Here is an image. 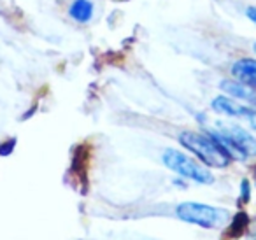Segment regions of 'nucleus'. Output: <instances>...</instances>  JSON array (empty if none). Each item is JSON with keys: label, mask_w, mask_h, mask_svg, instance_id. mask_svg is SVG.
I'll return each mask as SVG.
<instances>
[{"label": "nucleus", "mask_w": 256, "mask_h": 240, "mask_svg": "<svg viewBox=\"0 0 256 240\" xmlns=\"http://www.w3.org/2000/svg\"><path fill=\"white\" fill-rule=\"evenodd\" d=\"M179 142L188 151H192L206 166L224 168L230 163L228 152L210 137L209 134H196V132H182L179 135Z\"/></svg>", "instance_id": "nucleus-1"}, {"label": "nucleus", "mask_w": 256, "mask_h": 240, "mask_svg": "<svg viewBox=\"0 0 256 240\" xmlns=\"http://www.w3.org/2000/svg\"><path fill=\"white\" fill-rule=\"evenodd\" d=\"M178 218L202 228H221L230 221V212L226 208L212 207V205L184 202L178 207Z\"/></svg>", "instance_id": "nucleus-2"}, {"label": "nucleus", "mask_w": 256, "mask_h": 240, "mask_svg": "<svg viewBox=\"0 0 256 240\" xmlns=\"http://www.w3.org/2000/svg\"><path fill=\"white\" fill-rule=\"evenodd\" d=\"M162 160H164L167 168L174 170L176 174L182 176L184 179H192L198 184L214 182V176L210 174V170L206 165L195 162L193 158L186 156L184 152L178 151V149H165Z\"/></svg>", "instance_id": "nucleus-3"}, {"label": "nucleus", "mask_w": 256, "mask_h": 240, "mask_svg": "<svg viewBox=\"0 0 256 240\" xmlns=\"http://www.w3.org/2000/svg\"><path fill=\"white\" fill-rule=\"evenodd\" d=\"M216 132H220L237 151H240L242 154L248 156H256V138L252 137L249 132H246L244 128L237 126V124H224L218 123V128H214Z\"/></svg>", "instance_id": "nucleus-4"}, {"label": "nucleus", "mask_w": 256, "mask_h": 240, "mask_svg": "<svg viewBox=\"0 0 256 240\" xmlns=\"http://www.w3.org/2000/svg\"><path fill=\"white\" fill-rule=\"evenodd\" d=\"M212 109L216 112L224 114V116H230V118H251L254 114L256 107L242 106V104H237L235 100L221 95L212 100Z\"/></svg>", "instance_id": "nucleus-5"}, {"label": "nucleus", "mask_w": 256, "mask_h": 240, "mask_svg": "<svg viewBox=\"0 0 256 240\" xmlns=\"http://www.w3.org/2000/svg\"><path fill=\"white\" fill-rule=\"evenodd\" d=\"M221 90H223L224 93H228L230 96H235V98L244 100V102L254 104L256 106V90L248 84H244V82L224 79V81L221 82Z\"/></svg>", "instance_id": "nucleus-6"}, {"label": "nucleus", "mask_w": 256, "mask_h": 240, "mask_svg": "<svg viewBox=\"0 0 256 240\" xmlns=\"http://www.w3.org/2000/svg\"><path fill=\"white\" fill-rule=\"evenodd\" d=\"M232 74L244 84L256 88V60L252 58H242V60L235 62L232 67Z\"/></svg>", "instance_id": "nucleus-7"}, {"label": "nucleus", "mask_w": 256, "mask_h": 240, "mask_svg": "<svg viewBox=\"0 0 256 240\" xmlns=\"http://www.w3.org/2000/svg\"><path fill=\"white\" fill-rule=\"evenodd\" d=\"M93 12H95V8H93L92 0H74L68 8L70 18L78 23H90L93 18Z\"/></svg>", "instance_id": "nucleus-8"}, {"label": "nucleus", "mask_w": 256, "mask_h": 240, "mask_svg": "<svg viewBox=\"0 0 256 240\" xmlns=\"http://www.w3.org/2000/svg\"><path fill=\"white\" fill-rule=\"evenodd\" d=\"M14 144H16V140H14V138H12V140L4 142V144L0 146V154H2V156H8L9 152L12 151V148H14Z\"/></svg>", "instance_id": "nucleus-9"}, {"label": "nucleus", "mask_w": 256, "mask_h": 240, "mask_svg": "<svg viewBox=\"0 0 256 240\" xmlns=\"http://www.w3.org/2000/svg\"><path fill=\"white\" fill-rule=\"evenodd\" d=\"M242 198H244V200H248L249 198V182L248 180H242Z\"/></svg>", "instance_id": "nucleus-10"}, {"label": "nucleus", "mask_w": 256, "mask_h": 240, "mask_svg": "<svg viewBox=\"0 0 256 240\" xmlns=\"http://www.w3.org/2000/svg\"><path fill=\"white\" fill-rule=\"evenodd\" d=\"M246 16H248L252 23H256V8H248V9H246Z\"/></svg>", "instance_id": "nucleus-11"}, {"label": "nucleus", "mask_w": 256, "mask_h": 240, "mask_svg": "<svg viewBox=\"0 0 256 240\" xmlns=\"http://www.w3.org/2000/svg\"><path fill=\"white\" fill-rule=\"evenodd\" d=\"M252 50H254V53H256V42H254V44H252Z\"/></svg>", "instance_id": "nucleus-12"}]
</instances>
